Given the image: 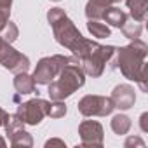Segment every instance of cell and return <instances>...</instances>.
Instances as JSON below:
<instances>
[{"label":"cell","instance_id":"83f0119b","mask_svg":"<svg viewBox=\"0 0 148 148\" xmlns=\"http://www.w3.org/2000/svg\"><path fill=\"white\" fill-rule=\"evenodd\" d=\"M54 2H59V0H54Z\"/></svg>","mask_w":148,"mask_h":148},{"label":"cell","instance_id":"cb8c5ba5","mask_svg":"<svg viewBox=\"0 0 148 148\" xmlns=\"http://www.w3.org/2000/svg\"><path fill=\"white\" fill-rule=\"evenodd\" d=\"M139 125H141V131H143V132H148V113H143V115H141Z\"/></svg>","mask_w":148,"mask_h":148},{"label":"cell","instance_id":"2e32d148","mask_svg":"<svg viewBox=\"0 0 148 148\" xmlns=\"http://www.w3.org/2000/svg\"><path fill=\"white\" fill-rule=\"evenodd\" d=\"M87 30H89V33H91L92 37H96V38H106V37L112 35L110 26L105 25V23H101L99 19H89V21H87Z\"/></svg>","mask_w":148,"mask_h":148},{"label":"cell","instance_id":"9c48e42d","mask_svg":"<svg viewBox=\"0 0 148 148\" xmlns=\"http://www.w3.org/2000/svg\"><path fill=\"white\" fill-rule=\"evenodd\" d=\"M80 143L82 146H103V125L96 120H84L79 125Z\"/></svg>","mask_w":148,"mask_h":148},{"label":"cell","instance_id":"ffe728a7","mask_svg":"<svg viewBox=\"0 0 148 148\" xmlns=\"http://www.w3.org/2000/svg\"><path fill=\"white\" fill-rule=\"evenodd\" d=\"M64 115H66V105L63 101H49L47 117H51V119H61Z\"/></svg>","mask_w":148,"mask_h":148},{"label":"cell","instance_id":"d6986e66","mask_svg":"<svg viewBox=\"0 0 148 148\" xmlns=\"http://www.w3.org/2000/svg\"><path fill=\"white\" fill-rule=\"evenodd\" d=\"M120 30H122L124 37H127V38L134 40V38H139V35H141V32H143V25H141V23H138V21H134V19H129V21H127Z\"/></svg>","mask_w":148,"mask_h":148},{"label":"cell","instance_id":"8992f818","mask_svg":"<svg viewBox=\"0 0 148 148\" xmlns=\"http://www.w3.org/2000/svg\"><path fill=\"white\" fill-rule=\"evenodd\" d=\"M0 64L16 75V73L26 71L30 68V59H28V56L16 51L7 40L0 37Z\"/></svg>","mask_w":148,"mask_h":148},{"label":"cell","instance_id":"7402d4cb","mask_svg":"<svg viewBox=\"0 0 148 148\" xmlns=\"http://www.w3.org/2000/svg\"><path fill=\"white\" fill-rule=\"evenodd\" d=\"M11 5H12V0H0V32L4 30V26H5L7 21H9Z\"/></svg>","mask_w":148,"mask_h":148},{"label":"cell","instance_id":"ba28073f","mask_svg":"<svg viewBox=\"0 0 148 148\" xmlns=\"http://www.w3.org/2000/svg\"><path fill=\"white\" fill-rule=\"evenodd\" d=\"M47 108H49V101L42 99V98H33L26 103H21L18 106V117L28 124V125H38L44 117H47Z\"/></svg>","mask_w":148,"mask_h":148},{"label":"cell","instance_id":"9a60e30c","mask_svg":"<svg viewBox=\"0 0 148 148\" xmlns=\"http://www.w3.org/2000/svg\"><path fill=\"white\" fill-rule=\"evenodd\" d=\"M110 125H112V131H113L115 134H119V136H124V134H127V132H129V129H131L132 122H131V119H129L127 115H124V113H119V115H115V117L112 119Z\"/></svg>","mask_w":148,"mask_h":148},{"label":"cell","instance_id":"3957f363","mask_svg":"<svg viewBox=\"0 0 148 148\" xmlns=\"http://www.w3.org/2000/svg\"><path fill=\"white\" fill-rule=\"evenodd\" d=\"M86 84V73L79 63L66 64L58 75V80H52L49 86V98L52 101H64L77 89Z\"/></svg>","mask_w":148,"mask_h":148},{"label":"cell","instance_id":"d4e9b609","mask_svg":"<svg viewBox=\"0 0 148 148\" xmlns=\"http://www.w3.org/2000/svg\"><path fill=\"white\" fill-rule=\"evenodd\" d=\"M54 145H58V146H64V141H61V139H49V141L45 143V146H54Z\"/></svg>","mask_w":148,"mask_h":148},{"label":"cell","instance_id":"44dd1931","mask_svg":"<svg viewBox=\"0 0 148 148\" xmlns=\"http://www.w3.org/2000/svg\"><path fill=\"white\" fill-rule=\"evenodd\" d=\"M18 35H19V30H18V26L12 21H7V25L4 26V30L0 32V37H2L4 40H7L9 44H12L18 38Z\"/></svg>","mask_w":148,"mask_h":148},{"label":"cell","instance_id":"6da1fadb","mask_svg":"<svg viewBox=\"0 0 148 148\" xmlns=\"http://www.w3.org/2000/svg\"><path fill=\"white\" fill-rule=\"evenodd\" d=\"M47 21H49V25L52 28V33H54L56 42L59 45L70 49L77 59H80L89 51L92 40L86 38L77 30V26L73 25V21L64 14V11L61 7H52L47 12Z\"/></svg>","mask_w":148,"mask_h":148},{"label":"cell","instance_id":"7c38bea8","mask_svg":"<svg viewBox=\"0 0 148 148\" xmlns=\"http://www.w3.org/2000/svg\"><path fill=\"white\" fill-rule=\"evenodd\" d=\"M101 19H103L105 23H108L110 26L122 28V26L131 19V16H129V12H125V11L120 9L119 5H112V7H108V9L103 12Z\"/></svg>","mask_w":148,"mask_h":148},{"label":"cell","instance_id":"4fadbf2b","mask_svg":"<svg viewBox=\"0 0 148 148\" xmlns=\"http://www.w3.org/2000/svg\"><path fill=\"white\" fill-rule=\"evenodd\" d=\"M35 80L32 75H28L26 71H21V73H16L14 77V89L18 94H32L35 92Z\"/></svg>","mask_w":148,"mask_h":148},{"label":"cell","instance_id":"7a4b0ae2","mask_svg":"<svg viewBox=\"0 0 148 148\" xmlns=\"http://www.w3.org/2000/svg\"><path fill=\"white\" fill-rule=\"evenodd\" d=\"M117 52V68L122 71V75L129 80L139 84L141 91H146V54L148 47L143 40L134 38L129 45L115 49Z\"/></svg>","mask_w":148,"mask_h":148},{"label":"cell","instance_id":"e0dca14e","mask_svg":"<svg viewBox=\"0 0 148 148\" xmlns=\"http://www.w3.org/2000/svg\"><path fill=\"white\" fill-rule=\"evenodd\" d=\"M9 141H11V146H14V148H30V146H33V138L25 129H21L16 134H12L9 138Z\"/></svg>","mask_w":148,"mask_h":148},{"label":"cell","instance_id":"603a6c76","mask_svg":"<svg viewBox=\"0 0 148 148\" xmlns=\"http://www.w3.org/2000/svg\"><path fill=\"white\" fill-rule=\"evenodd\" d=\"M124 146H125V148H131V146H139V148H143V146H145V141H143L141 138H138V136H131V138L125 139Z\"/></svg>","mask_w":148,"mask_h":148},{"label":"cell","instance_id":"4316f807","mask_svg":"<svg viewBox=\"0 0 148 148\" xmlns=\"http://www.w3.org/2000/svg\"><path fill=\"white\" fill-rule=\"evenodd\" d=\"M5 145H7L5 139H4V138H0V146H5Z\"/></svg>","mask_w":148,"mask_h":148},{"label":"cell","instance_id":"ac0fdd59","mask_svg":"<svg viewBox=\"0 0 148 148\" xmlns=\"http://www.w3.org/2000/svg\"><path fill=\"white\" fill-rule=\"evenodd\" d=\"M23 125H25V122L18 117V113H12V115H5V120H4V127H5V132H7V136L11 138L12 134H16L18 131H21L23 129Z\"/></svg>","mask_w":148,"mask_h":148},{"label":"cell","instance_id":"30bf717a","mask_svg":"<svg viewBox=\"0 0 148 148\" xmlns=\"http://www.w3.org/2000/svg\"><path fill=\"white\" fill-rule=\"evenodd\" d=\"M112 101L115 105V108L119 110H129L134 106L136 103V92H134V87L129 86V84H120L117 86L113 91H112Z\"/></svg>","mask_w":148,"mask_h":148},{"label":"cell","instance_id":"8fae6325","mask_svg":"<svg viewBox=\"0 0 148 148\" xmlns=\"http://www.w3.org/2000/svg\"><path fill=\"white\" fill-rule=\"evenodd\" d=\"M120 2H125V0H89L86 5V16L87 19H101L103 12L108 7L119 5Z\"/></svg>","mask_w":148,"mask_h":148},{"label":"cell","instance_id":"5b68a950","mask_svg":"<svg viewBox=\"0 0 148 148\" xmlns=\"http://www.w3.org/2000/svg\"><path fill=\"white\" fill-rule=\"evenodd\" d=\"M70 63H79L80 64V61L75 58V56H61V54H54V56H47V58H42L38 63H37V66H35V70H33V80H35V84H40V86H47V84H51L58 75H59V71L66 66V64H70Z\"/></svg>","mask_w":148,"mask_h":148},{"label":"cell","instance_id":"5bb4252c","mask_svg":"<svg viewBox=\"0 0 148 148\" xmlns=\"http://www.w3.org/2000/svg\"><path fill=\"white\" fill-rule=\"evenodd\" d=\"M129 9L131 19L143 23L146 19V7H148V0H125L124 2Z\"/></svg>","mask_w":148,"mask_h":148},{"label":"cell","instance_id":"277c9868","mask_svg":"<svg viewBox=\"0 0 148 148\" xmlns=\"http://www.w3.org/2000/svg\"><path fill=\"white\" fill-rule=\"evenodd\" d=\"M113 54H115V47L113 45H101V44L92 40L89 51L79 61H80V66H82L86 75H89L92 79H98V77L103 75L105 66L113 58Z\"/></svg>","mask_w":148,"mask_h":148},{"label":"cell","instance_id":"52a82bcc","mask_svg":"<svg viewBox=\"0 0 148 148\" xmlns=\"http://www.w3.org/2000/svg\"><path fill=\"white\" fill-rule=\"evenodd\" d=\"M115 110V105L112 98L98 96V94H87L79 101V112L84 117H106Z\"/></svg>","mask_w":148,"mask_h":148},{"label":"cell","instance_id":"484cf974","mask_svg":"<svg viewBox=\"0 0 148 148\" xmlns=\"http://www.w3.org/2000/svg\"><path fill=\"white\" fill-rule=\"evenodd\" d=\"M5 115H7V112L2 108V106H0V127H2L4 125V120H5Z\"/></svg>","mask_w":148,"mask_h":148}]
</instances>
